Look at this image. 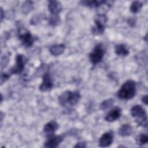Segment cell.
<instances>
[{"label":"cell","instance_id":"obj_6","mask_svg":"<svg viewBox=\"0 0 148 148\" xmlns=\"http://www.w3.org/2000/svg\"><path fill=\"white\" fill-rule=\"evenodd\" d=\"M26 62L27 60L23 55L18 54L16 59V64L10 69L9 73L10 75L20 74L23 71Z\"/></svg>","mask_w":148,"mask_h":148},{"label":"cell","instance_id":"obj_1","mask_svg":"<svg viewBox=\"0 0 148 148\" xmlns=\"http://www.w3.org/2000/svg\"><path fill=\"white\" fill-rule=\"evenodd\" d=\"M136 83L132 80H128L120 87L117 92V96L121 99H132L135 95Z\"/></svg>","mask_w":148,"mask_h":148},{"label":"cell","instance_id":"obj_19","mask_svg":"<svg viewBox=\"0 0 148 148\" xmlns=\"http://www.w3.org/2000/svg\"><path fill=\"white\" fill-rule=\"evenodd\" d=\"M114 103V100L112 98L106 99L101 102L100 104V109L101 110H106L113 106Z\"/></svg>","mask_w":148,"mask_h":148},{"label":"cell","instance_id":"obj_13","mask_svg":"<svg viewBox=\"0 0 148 148\" xmlns=\"http://www.w3.org/2000/svg\"><path fill=\"white\" fill-rule=\"evenodd\" d=\"M48 9L53 15H57L61 11L62 6L61 3L57 1H49Z\"/></svg>","mask_w":148,"mask_h":148},{"label":"cell","instance_id":"obj_25","mask_svg":"<svg viewBox=\"0 0 148 148\" xmlns=\"http://www.w3.org/2000/svg\"><path fill=\"white\" fill-rule=\"evenodd\" d=\"M74 147H86V143L84 142H78Z\"/></svg>","mask_w":148,"mask_h":148},{"label":"cell","instance_id":"obj_21","mask_svg":"<svg viewBox=\"0 0 148 148\" xmlns=\"http://www.w3.org/2000/svg\"><path fill=\"white\" fill-rule=\"evenodd\" d=\"M61 22L60 17L57 15H53L50 17L49 20V23L51 26H56L58 25Z\"/></svg>","mask_w":148,"mask_h":148},{"label":"cell","instance_id":"obj_11","mask_svg":"<svg viewBox=\"0 0 148 148\" xmlns=\"http://www.w3.org/2000/svg\"><path fill=\"white\" fill-rule=\"evenodd\" d=\"M18 38L23 45L27 47H31L34 42V38L29 32H26L20 34Z\"/></svg>","mask_w":148,"mask_h":148},{"label":"cell","instance_id":"obj_8","mask_svg":"<svg viewBox=\"0 0 148 148\" xmlns=\"http://www.w3.org/2000/svg\"><path fill=\"white\" fill-rule=\"evenodd\" d=\"M113 140V133L109 131L104 133L99 138V145L100 147H105L110 146Z\"/></svg>","mask_w":148,"mask_h":148},{"label":"cell","instance_id":"obj_15","mask_svg":"<svg viewBox=\"0 0 148 148\" xmlns=\"http://www.w3.org/2000/svg\"><path fill=\"white\" fill-rule=\"evenodd\" d=\"M132 132V128L131 125L127 124H123L119 129L118 132L120 136H130Z\"/></svg>","mask_w":148,"mask_h":148},{"label":"cell","instance_id":"obj_9","mask_svg":"<svg viewBox=\"0 0 148 148\" xmlns=\"http://www.w3.org/2000/svg\"><path fill=\"white\" fill-rule=\"evenodd\" d=\"M63 140V137L60 135L51 136L45 142V146L49 148H54L57 147Z\"/></svg>","mask_w":148,"mask_h":148},{"label":"cell","instance_id":"obj_17","mask_svg":"<svg viewBox=\"0 0 148 148\" xmlns=\"http://www.w3.org/2000/svg\"><path fill=\"white\" fill-rule=\"evenodd\" d=\"M105 2V1H82L80 3L87 7L97 8L103 4Z\"/></svg>","mask_w":148,"mask_h":148},{"label":"cell","instance_id":"obj_5","mask_svg":"<svg viewBox=\"0 0 148 148\" xmlns=\"http://www.w3.org/2000/svg\"><path fill=\"white\" fill-rule=\"evenodd\" d=\"M105 54V50L103 48L102 45L99 43L95 46L93 50L89 54V58L91 62L95 65L100 62L103 57Z\"/></svg>","mask_w":148,"mask_h":148},{"label":"cell","instance_id":"obj_10","mask_svg":"<svg viewBox=\"0 0 148 148\" xmlns=\"http://www.w3.org/2000/svg\"><path fill=\"white\" fill-rule=\"evenodd\" d=\"M58 127V124L56 121L52 120L45 125L43 127V131L48 136H51L53 135L54 132L57 130Z\"/></svg>","mask_w":148,"mask_h":148},{"label":"cell","instance_id":"obj_12","mask_svg":"<svg viewBox=\"0 0 148 148\" xmlns=\"http://www.w3.org/2000/svg\"><path fill=\"white\" fill-rule=\"evenodd\" d=\"M121 116V109L115 107L112 109L105 116V120L108 122H112L117 120Z\"/></svg>","mask_w":148,"mask_h":148},{"label":"cell","instance_id":"obj_2","mask_svg":"<svg viewBox=\"0 0 148 148\" xmlns=\"http://www.w3.org/2000/svg\"><path fill=\"white\" fill-rule=\"evenodd\" d=\"M80 97V94L78 91H65L59 96L58 101L62 106H64L68 105L73 106L79 102Z\"/></svg>","mask_w":148,"mask_h":148},{"label":"cell","instance_id":"obj_27","mask_svg":"<svg viewBox=\"0 0 148 148\" xmlns=\"http://www.w3.org/2000/svg\"><path fill=\"white\" fill-rule=\"evenodd\" d=\"M3 11L2 8H1V21L2 20V19H3Z\"/></svg>","mask_w":148,"mask_h":148},{"label":"cell","instance_id":"obj_20","mask_svg":"<svg viewBox=\"0 0 148 148\" xmlns=\"http://www.w3.org/2000/svg\"><path fill=\"white\" fill-rule=\"evenodd\" d=\"M136 142L137 144L142 146L145 144H146L148 142V136L146 134H142L140 135H139L136 138Z\"/></svg>","mask_w":148,"mask_h":148},{"label":"cell","instance_id":"obj_24","mask_svg":"<svg viewBox=\"0 0 148 148\" xmlns=\"http://www.w3.org/2000/svg\"><path fill=\"white\" fill-rule=\"evenodd\" d=\"M135 22H136V20L135 19H134V18H129V19L127 21L128 24L131 27H133L135 25Z\"/></svg>","mask_w":148,"mask_h":148},{"label":"cell","instance_id":"obj_3","mask_svg":"<svg viewBox=\"0 0 148 148\" xmlns=\"http://www.w3.org/2000/svg\"><path fill=\"white\" fill-rule=\"evenodd\" d=\"M131 114L133 117L136 118V122L139 125L147 127V114L142 106L139 105L134 106L131 109Z\"/></svg>","mask_w":148,"mask_h":148},{"label":"cell","instance_id":"obj_4","mask_svg":"<svg viewBox=\"0 0 148 148\" xmlns=\"http://www.w3.org/2000/svg\"><path fill=\"white\" fill-rule=\"evenodd\" d=\"M106 22L107 17L105 14H98L95 18V26L93 27L91 29L92 33L95 35H100L103 34Z\"/></svg>","mask_w":148,"mask_h":148},{"label":"cell","instance_id":"obj_26","mask_svg":"<svg viewBox=\"0 0 148 148\" xmlns=\"http://www.w3.org/2000/svg\"><path fill=\"white\" fill-rule=\"evenodd\" d=\"M148 96L146 95H145V96H143V97H142V102L145 103V104H146V105H147V103H148V97H147Z\"/></svg>","mask_w":148,"mask_h":148},{"label":"cell","instance_id":"obj_18","mask_svg":"<svg viewBox=\"0 0 148 148\" xmlns=\"http://www.w3.org/2000/svg\"><path fill=\"white\" fill-rule=\"evenodd\" d=\"M142 5H143L142 3L140 2V1H134L131 5L130 10L131 12L134 13H136L140 10L142 7Z\"/></svg>","mask_w":148,"mask_h":148},{"label":"cell","instance_id":"obj_14","mask_svg":"<svg viewBox=\"0 0 148 148\" xmlns=\"http://www.w3.org/2000/svg\"><path fill=\"white\" fill-rule=\"evenodd\" d=\"M65 46L64 44L54 45L50 47L49 51L52 55L57 56L62 54L65 50Z\"/></svg>","mask_w":148,"mask_h":148},{"label":"cell","instance_id":"obj_7","mask_svg":"<svg viewBox=\"0 0 148 148\" xmlns=\"http://www.w3.org/2000/svg\"><path fill=\"white\" fill-rule=\"evenodd\" d=\"M53 86L52 79L49 73H46L43 76V81L39 86L40 91L45 92L49 91L51 89Z\"/></svg>","mask_w":148,"mask_h":148},{"label":"cell","instance_id":"obj_22","mask_svg":"<svg viewBox=\"0 0 148 148\" xmlns=\"http://www.w3.org/2000/svg\"><path fill=\"white\" fill-rule=\"evenodd\" d=\"M33 4V3L31 1H27L25 2L24 4H23V11L24 10H27V12H29L31 8H32V5Z\"/></svg>","mask_w":148,"mask_h":148},{"label":"cell","instance_id":"obj_23","mask_svg":"<svg viewBox=\"0 0 148 148\" xmlns=\"http://www.w3.org/2000/svg\"><path fill=\"white\" fill-rule=\"evenodd\" d=\"M10 77V74L9 73H2L1 74V83L2 84L3 82H5L6 80H8Z\"/></svg>","mask_w":148,"mask_h":148},{"label":"cell","instance_id":"obj_16","mask_svg":"<svg viewBox=\"0 0 148 148\" xmlns=\"http://www.w3.org/2000/svg\"><path fill=\"white\" fill-rule=\"evenodd\" d=\"M115 53L120 56H126L128 54L129 51L124 44H119L115 46Z\"/></svg>","mask_w":148,"mask_h":148}]
</instances>
